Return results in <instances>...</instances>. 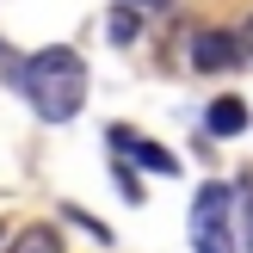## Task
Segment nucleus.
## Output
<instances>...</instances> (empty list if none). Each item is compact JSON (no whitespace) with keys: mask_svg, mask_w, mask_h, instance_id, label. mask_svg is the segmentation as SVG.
Instances as JSON below:
<instances>
[{"mask_svg":"<svg viewBox=\"0 0 253 253\" xmlns=\"http://www.w3.org/2000/svg\"><path fill=\"white\" fill-rule=\"evenodd\" d=\"M19 86H25V99L37 105L43 124H68L74 111H81V99H86V62L74 56V49L49 43V49H37L19 68Z\"/></svg>","mask_w":253,"mask_h":253,"instance_id":"f257e3e1","label":"nucleus"},{"mask_svg":"<svg viewBox=\"0 0 253 253\" xmlns=\"http://www.w3.org/2000/svg\"><path fill=\"white\" fill-rule=\"evenodd\" d=\"M192 247L198 253H235V185L210 179L192 198Z\"/></svg>","mask_w":253,"mask_h":253,"instance_id":"f03ea898","label":"nucleus"},{"mask_svg":"<svg viewBox=\"0 0 253 253\" xmlns=\"http://www.w3.org/2000/svg\"><path fill=\"white\" fill-rule=\"evenodd\" d=\"M111 148H118L124 161H136V167H148V173H179V161H173V148L148 142V136H136V130H111Z\"/></svg>","mask_w":253,"mask_h":253,"instance_id":"7ed1b4c3","label":"nucleus"},{"mask_svg":"<svg viewBox=\"0 0 253 253\" xmlns=\"http://www.w3.org/2000/svg\"><path fill=\"white\" fill-rule=\"evenodd\" d=\"M241 62V43H235L229 31H198L192 37V68L198 74H222V68H235Z\"/></svg>","mask_w":253,"mask_h":253,"instance_id":"20e7f679","label":"nucleus"},{"mask_svg":"<svg viewBox=\"0 0 253 253\" xmlns=\"http://www.w3.org/2000/svg\"><path fill=\"white\" fill-rule=\"evenodd\" d=\"M204 130L210 136H241L247 130V105H241V99H216V105L204 111Z\"/></svg>","mask_w":253,"mask_h":253,"instance_id":"39448f33","label":"nucleus"},{"mask_svg":"<svg viewBox=\"0 0 253 253\" xmlns=\"http://www.w3.org/2000/svg\"><path fill=\"white\" fill-rule=\"evenodd\" d=\"M6 253H62V241H56V229L31 222V229H19V235H12V247H6Z\"/></svg>","mask_w":253,"mask_h":253,"instance_id":"423d86ee","label":"nucleus"},{"mask_svg":"<svg viewBox=\"0 0 253 253\" xmlns=\"http://www.w3.org/2000/svg\"><path fill=\"white\" fill-rule=\"evenodd\" d=\"M136 31H142L136 6H118V12H111V25H105V37H111V43H136Z\"/></svg>","mask_w":253,"mask_h":253,"instance_id":"0eeeda50","label":"nucleus"},{"mask_svg":"<svg viewBox=\"0 0 253 253\" xmlns=\"http://www.w3.org/2000/svg\"><path fill=\"white\" fill-rule=\"evenodd\" d=\"M118 192H124V198H130V204H142V179H136V173H130V167H118Z\"/></svg>","mask_w":253,"mask_h":253,"instance_id":"6e6552de","label":"nucleus"},{"mask_svg":"<svg viewBox=\"0 0 253 253\" xmlns=\"http://www.w3.org/2000/svg\"><path fill=\"white\" fill-rule=\"evenodd\" d=\"M247 253H253V216H247Z\"/></svg>","mask_w":253,"mask_h":253,"instance_id":"1a4fd4ad","label":"nucleus"},{"mask_svg":"<svg viewBox=\"0 0 253 253\" xmlns=\"http://www.w3.org/2000/svg\"><path fill=\"white\" fill-rule=\"evenodd\" d=\"M247 49H253V19H247Z\"/></svg>","mask_w":253,"mask_h":253,"instance_id":"9d476101","label":"nucleus"},{"mask_svg":"<svg viewBox=\"0 0 253 253\" xmlns=\"http://www.w3.org/2000/svg\"><path fill=\"white\" fill-rule=\"evenodd\" d=\"M136 6H161V0H136Z\"/></svg>","mask_w":253,"mask_h":253,"instance_id":"9b49d317","label":"nucleus"}]
</instances>
